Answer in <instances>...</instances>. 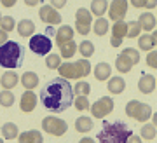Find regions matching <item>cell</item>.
Masks as SVG:
<instances>
[{"instance_id":"cell-49","label":"cell","mask_w":157,"mask_h":143,"mask_svg":"<svg viewBox=\"0 0 157 143\" xmlns=\"http://www.w3.org/2000/svg\"><path fill=\"white\" fill-rule=\"evenodd\" d=\"M152 37H154V42H155V44H157V30H155V32H154V33H152Z\"/></svg>"},{"instance_id":"cell-51","label":"cell","mask_w":157,"mask_h":143,"mask_svg":"<svg viewBox=\"0 0 157 143\" xmlns=\"http://www.w3.org/2000/svg\"><path fill=\"white\" fill-rule=\"evenodd\" d=\"M0 21H2V14H0Z\"/></svg>"},{"instance_id":"cell-2","label":"cell","mask_w":157,"mask_h":143,"mask_svg":"<svg viewBox=\"0 0 157 143\" xmlns=\"http://www.w3.org/2000/svg\"><path fill=\"white\" fill-rule=\"evenodd\" d=\"M131 134H133V131L124 122L103 121V127L98 134V143H128Z\"/></svg>"},{"instance_id":"cell-10","label":"cell","mask_w":157,"mask_h":143,"mask_svg":"<svg viewBox=\"0 0 157 143\" xmlns=\"http://www.w3.org/2000/svg\"><path fill=\"white\" fill-rule=\"evenodd\" d=\"M128 14V0H112L108 6V17L112 21H122Z\"/></svg>"},{"instance_id":"cell-8","label":"cell","mask_w":157,"mask_h":143,"mask_svg":"<svg viewBox=\"0 0 157 143\" xmlns=\"http://www.w3.org/2000/svg\"><path fill=\"white\" fill-rule=\"evenodd\" d=\"M93 14L91 11L84 9V7H80L77 9L75 12V30H77L78 35H87L91 32V26H93Z\"/></svg>"},{"instance_id":"cell-14","label":"cell","mask_w":157,"mask_h":143,"mask_svg":"<svg viewBox=\"0 0 157 143\" xmlns=\"http://www.w3.org/2000/svg\"><path fill=\"white\" fill-rule=\"evenodd\" d=\"M37 101H39V99H37L35 93H32V91H26V93H23V96H21L19 108H21V112H25V114H30V112L35 110Z\"/></svg>"},{"instance_id":"cell-48","label":"cell","mask_w":157,"mask_h":143,"mask_svg":"<svg viewBox=\"0 0 157 143\" xmlns=\"http://www.w3.org/2000/svg\"><path fill=\"white\" fill-rule=\"evenodd\" d=\"M152 124L157 127V112H155V114H152Z\"/></svg>"},{"instance_id":"cell-20","label":"cell","mask_w":157,"mask_h":143,"mask_svg":"<svg viewBox=\"0 0 157 143\" xmlns=\"http://www.w3.org/2000/svg\"><path fill=\"white\" fill-rule=\"evenodd\" d=\"M19 143H44V136L40 134V131H25L19 134Z\"/></svg>"},{"instance_id":"cell-5","label":"cell","mask_w":157,"mask_h":143,"mask_svg":"<svg viewBox=\"0 0 157 143\" xmlns=\"http://www.w3.org/2000/svg\"><path fill=\"white\" fill-rule=\"evenodd\" d=\"M126 115L138 122H147L152 119V106L148 103H141L138 99H131L126 105Z\"/></svg>"},{"instance_id":"cell-11","label":"cell","mask_w":157,"mask_h":143,"mask_svg":"<svg viewBox=\"0 0 157 143\" xmlns=\"http://www.w3.org/2000/svg\"><path fill=\"white\" fill-rule=\"evenodd\" d=\"M128 37V23L126 21H117L112 26V37H110V45L119 47L122 44V40Z\"/></svg>"},{"instance_id":"cell-24","label":"cell","mask_w":157,"mask_h":143,"mask_svg":"<svg viewBox=\"0 0 157 143\" xmlns=\"http://www.w3.org/2000/svg\"><path fill=\"white\" fill-rule=\"evenodd\" d=\"M94 127V121L91 119V117H78L77 121H75V131H78V133H89L91 129Z\"/></svg>"},{"instance_id":"cell-34","label":"cell","mask_w":157,"mask_h":143,"mask_svg":"<svg viewBox=\"0 0 157 143\" xmlns=\"http://www.w3.org/2000/svg\"><path fill=\"white\" fill-rule=\"evenodd\" d=\"M61 65V56L59 54H49L47 56V60H45V66L49 68V70H58Z\"/></svg>"},{"instance_id":"cell-50","label":"cell","mask_w":157,"mask_h":143,"mask_svg":"<svg viewBox=\"0 0 157 143\" xmlns=\"http://www.w3.org/2000/svg\"><path fill=\"white\" fill-rule=\"evenodd\" d=\"M0 143H4V140H2V138H0Z\"/></svg>"},{"instance_id":"cell-40","label":"cell","mask_w":157,"mask_h":143,"mask_svg":"<svg viewBox=\"0 0 157 143\" xmlns=\"http://www.w3.org/2000/svg\"><path fill=\"white\" fill-rule=\"evenodd\" d=\"M51 6L54 9H61V7L67 6V0H51Z\"/></svg>"},{"instance_id":"cell-33","label":"cell","mask_w":157,"mask_h":143,"mask_svg":"<svg viewBox=\"0 0 157 143\" xmlns=\"http://www.w3.org/2000/svg\"><path fill=\"white\" fill-rule=\"evenodd\" d=\"M73 93L77 94V96H89V93H91V86H89V82L78 80V82L75 84V87H73Z\"/></svg>"},{"instance_id":"cell-13","label":"cell","mask_w":157,"mask_h":143,"mask_svg":"<svg viewBox=\"0 0 157 143\" xmlns=\"http://www.w3.org/2000/svg\"><path fill=\"white\" fill-rule=\"evenodd\" d=\"M155 86H157V80L150 73H143L140 77V80H138V91L143 94H152L154 89H155Z\"/></svg>"},{"instance_id":"cell-30","label":"cell","mask_w":157,"mask_h":143,"mask_svg":"<svg viewBox=\"0 0 157 143\" xmlns=\"http://www.w3.org/2000/svg\"><path fill=\"white\" fill-rule=\"evenodd\" d=\"M78 52L82 54V58L89 60L91 56L94 54V44H93V42H89V40L80 42V44H78Z\"/></svg>"},{"instance_id":"cell-46","label":"cell","mask_w":157,"mask_h":143,"mask_svg":"<svg viewBox=\"0 0 157 143\" xmlns=\"http://www.w3.org/2000/svg\"><path fill=\"white\" fill-rule=\"evenodd\" d=\"M25 4L28 7H35L37 4H40V0H25Z\"/></svg>"},{"instance_id":"cell-29","label":"cell","mask_w":157,"mask_h":143,"mask_svg":"<svg viewBox=\"0 0 157 143\" xmlns=\"http://www.w3.org/2000/svg\"><path fill=\"white\" fill-rule=\"evenodd\" d=\"M93 30H94V33L98 35V37H103V35L108 32V19L98 17V19L93 23Z\"/></svg>"},{"instance_id":"cell-16","label":"cell","mask_w":157,"mask_h":143,"mask_svg":"<svg viewBox=\"0 0 157 143\" xmlns=\"http://www.w3.org/2000/svg\"><path fill=\"white\" fill-rule=\"evenodd\" d=\"M21 84L26 91H33L39 86V75L35 72H25L21 75Z\"/></svg>"},{"instance_id":"cell-41","label":"cell","mask_w":157,"mask_h":143,"mask_svg":"<svg viewBox=\"0 0 157 143\" xmlns=\"http://www.w3.org/2000/svg\"><path fill=\"white\" fill-rule=\"evenodd\" d=\"M129 4L136 9H145V0H129Z\"/></svg>"},{"instance_id":"cell-22","label":"cell","mask_w":157,"mask_h":143,"mask_svg":"<svg viewBox=\"0 0 157 143\" xmlns=\"http://www.w3.org/2000/svg\"><path fill=\"white\" fill-rule=\"evenodd\" d=\"M35 32V23L32 19H21L17 23V33L21 37H33Z\"/></svg>"},{"instance_id":"cell-26","label":"cell","mask_w":157,"mask_h":143,"mask_svg":"<svg viewBox=\"0 0 157 143\" xmlns=\"http://www.w3.org/2000/svg\"><path fill=\"white\" fill-rule=\"evenodd\" d=\"M133 66H135V65H133V63H131V61H129L128 58L122 54V52L115 58V68H117L121 73H128V72H131V68H133Z\"/></svg>"},{"instance_id":"cell-39","label":"cell","mask_w":157,"mask_h":143,"mask_svg":"<svg viewBox=\"0 0 157 143\" xmlns=\"http://www.w3.org/2000/svg\"><path fill=\"white\" fill-rule=\"evenodd\" d=\"M147 65L150 68H155L157 70V51H150L148 56H147Z\"/></svg>"},{"instance_id":"cell-23","label":"cell","mask_w":157,"mask_h":143,"mask_svg":"<svg viewBox=\"0 0 157 143\" xmlns=\"http://www.w3.org/2000/svg\"><path fill=\"white\" fill-rule=\"evenodd\" d=\"M108 0H93L91 2V14H94L96 17H103L105 12H108Z\"/></svg>"},{"instance_id":"cell-25","label":"cell","mask_w":157,"mask_h":143,"mask_svg":"<svg viewBox=\"0 0 157 143\" xmlns=\"http://www.w3.org/2000/svg\"><path fill=\"white\" fill-rule=\"evenodd\" d=\"M75 52H78V45L75 44L73 40H70V42H67V44L59 45V56H61V58H65V60L72 58Z\"/></svg>"},{"instance_id":"cell-7","label":"cell","mask_w":157,"mask_h":143,"mask_svg":"<svg viewBox=\"0 0 157 143\" xmlns=\"http://www.w3.org/2000/svg\"><path fill=\"white\" fill-rule=\"evenodd\" d=\"M28 47L32 49V52L39 56H45L49 54V51L52 49V42L47 35L44 33H37L33 37H30V42H28Z\"/></svg>"},{"instance_id":"cell-4","label":"cell","mask_w":157,"mask_h":143,"mask_svg":"<svg viewBox=\"0 0 157 143\" xmlns=\"http://www.w3.org/2000/svg\"><path fill=\"white\" fill-rule=\"evenodd\" d=\"M58 72H59V77L67 79V80L68 79H84L91 73V63L86 58L75 63H61Z\"/></svg>"},{"instance_id":"cell-18","label":"cell","mask_w":157,"mask_h":143,"mask_svg":"<svg viewBox=\"0 0 157 143\" xmlns=\"http://www.w3.org/2000/svg\"><path fill=\"white\" fill-rule=\"evenodd\" d=\"M17 79H21V77H17L16 72L9 70V72H6V73L0 77V84H2V87L4 89H9V91H11L12 87H16L17 86Z\"/></svg>"},{"instance_id":"cell-37","label":"cell","mask_w":157,"mask_h":143,"mask_svg":"<svg viewBox=\"0 0 157 143\" xmlns=\"http://www.w3.org/2000/svg\"><path fill=\"white\" fill-rule=\"evenodd\" d=\"M0 28L4 30V32H12L14 28H16V21H14V17L12 16H4L2 17V21H0Z\"/></svg>"},{"instance_id":"cell-32","label":"cell","mask_w":157,"mask_h":143,"mask_svg":"<svg viewBox=\"0 0 157 143\" xmlns=\"http://www.w3.org/2000/svg\"><path fill=\"white\" fill-rule=\"evenodd\" d=\"M141 35V25L138 21L128 23V39H138Z\"/></svg>"},{"instance_id":"cell-42","label":"cell","mask_w":157,"mask_h":143,"mask_svg":"<svg viewBox=\"0 0 157 143\" xmlns=\"http://www.w3.org/2000/svg\"><path fill=\"white\" fill-rule=\"evenodd\" d=\"M6 42H9V35H7V32H4L0 28V45H4Z\"/></svg>"},{"instance_id":"cell-36","label":"cell","mask_w":157,"mask_h":143,"mask_svg":"<svg viewBox=\"0 0 157 143\" xmlns=\"http://www.w3.org/2000/svg\"><path fill=\"white\" fill-rule=\"evenodd\" d=\"M122 54L126 56L133 65H136V63L140 61V51H136L135 47H126V49L122 51Z\"/></svg>"},{"instance_id":"cell-47","label":"cell","mask_w":157,"mask_h":143,"mask_svg":"<svg viewBox=\"0 0 157 143\" xmlns=\"http://www.w3.org/2000/svg\"><path fill=\"white\" fill-rule=\"evenodd\" d=\"M78 143H96V141L93 140V138H82V140H80Z\"/></svg>"},{"instance_id":"cell-19","label":"cell","mask_w":157,"mask_h":143,"mask_svg":"<svg viewBox=\"0 0 157 143\" xmlns=\"http://www.w3.org/2000/svg\"><path fill=\"white\" fill-rule=\"evenodd\" d=\"M107 89H108V93H112V94H122L124 89H126V82H124L122 77H112V79H108Z\"/></svg>"},{"instance_id":"cell-27","label":"cell","mask_w":157,"mask_h":143,"mask_svg":"<svg viewBox=\"0 0 157 143\" xmlns=\"http://www.w3.org/2000/svg\"><path fill=\"white\" fill-rule=\"evenodd\" d=\"M154 45H155V42H154V37H152V35L143 33V35L138 37V47H140L141 51H148V52H150V51L154 49Z\"/></svg>"},{"instance_id":"cell-35","label":"cell","mask_w":157,"mask_h":143,"mask_svg":"<svg viewBox=\"0 0 157 143\" xmlns=\"http://www.w3.org/2000/svg\"><path fill=\"white\" fill-rule=\"evenodd\" d=\"M155 126L154 124H143L141 126V138L143 140H154L155 138Z\"/></svg>"},{"instance_id":"cell-21","label":"cell","mask_w":157,"mask_h":143,"mask_svg":"<svg viewBox=\"0 0 157 143\" xmlns=\"http://www.w3.org/2000/svg\"><path fill=\"white\" fill-rule=\"evenodd\" d=\"M138 23L141 25V30L143 32H152L155 30V16L152 12H143L140 17H138Z\"/></svg>"},{"instance_id":"cell-44","label":"cell","mask_w":157,"mask_h":143,"mask_svg":"<svg viewBox=\"0 0 157 143\" xmlns=\"http://www.w3.org/2000/svg\"><path fill=\"white\" fill-rule=\"evenodd\" d=\"M157 0H145V9H155Z\"/></svg>"},{"instance_id":"cell-45","label":"cell","mask_w":157,"mask_h":143,"mask_svg":"<svg viewBox=\"0 0 157 143\" xmlns=\"http://www.w3.org/2000/svg\"><path fill=\"white\" fill-rule=\"evenodd\" d=\"M128 143H141V136H138V134H131L128 140Z\"/></svg>"},{"instance_id":"cell-43","label":"cell","mask_w":157,"mask_h":143,"mask_svg":"<svg viewBox=\"0 0 157 143\" xmlns=\"http://www.w3.org/2000/svg\"><path fill=\"white\" fill-rule=\"evenodd\" d=\"M0 2H2V6H4V7L11 9V7L16 6V2H17V0H0Z\"/></svg>"},{"instance_id":"cell-12","label":"cell","mask_w":157,"mask_h":143,"mask_svg":"<svg viewBox=\"0 0 157 143\" xmlns=\"http://www.w3.org/2000/svg\"><path fill=\"white\" fill-rule=\"evenodd\" d=\"M39 16L44 23H49V25H59L61 23V14L52 6H42L39 9Z\"/></svg>"},{"instance_id":"cell-31","label":"cell","mask_w":157,"mask_h":143,"mask_svg":"<svg viewBox=\"0 0 157 143\" xmlns=\"http://www.w3.org/2000/svg\"><path fill=\"white\" fill-rule=\"evenodd\" d=\"M14 101H16V98H14V94H12L9 89H4V91L0 93V105H2L4 108L12 106V105H14Z\"/></svg>"},{"instance_id":"cell-38","label":"cell","mask_w":157,"mask_h":143,"mask_svg":"<svg viewBox=\"0 0 157 143\" xmlns=\"http://www.w3.org/2000/svg\"><path fill=\"white\" fill-rule=\"evenodd\" d=\"M73 105H75V108L78 112H84L87 108H91V103H89V99H87V96H77L75 101H73Z\"/></svg>"},{"instance_id":"cell-1","label":"cell","mask_w":157,"mask_h":143,"mask_svg":"<svg viewBox=\"0 0 157 143\" xmlns=\"http://www.w3.org/2000/svg\"><path fill=\"white\" fill-rule=\"evenodd\" d=\"M40 101L47 110L59 114L65 112L73 103V87L67 79L58 77L45 84V87L40 93Z\"/></svg>"},{"instance_id":"cell-6","label":"cell","mask_w":157,"mask_h":143,"mask_svg":"<svg viewBox=\"0 0 157 143\" xmlns=\"http://www.w3.org/2000/svg\"><path fill=\"white\" fill-rule=\"evenodd\" d=\"M42 129L51 136H63L68 131V124L67 121H63L59 117L54 115H47L42 119Z\"/></svg>"},{"instance_id":"cell-17","label":"cell","mask_w":157,"mask_h":143,"mask_svg":"<svg viewBox=\"0 0 157 143\" xmlns=\"http://www.w3.org/2000/svg\"><path fill=\"white\" fill-rule=\"evenodd\" d=\"M70 40H73V28L68 26V25L59 26V30L56 32V42H58V45L67 44V42H70Z\"/></svg>"},{"instance_id":"cell-9","label":"cell","mask_w":157,"mask_h":143,"mask_svg":"<svg viewBox=\"0 0 157 143\" xmlns=\"http://www.w3.org/2000/svg\"><path fill=\"white\" fill-rule=\"evenodd\" d=\"M89 110H91V115L94 119H105L113 110V99L110 96H103V98L96 99L94 103L91 105Z\"/></svg>"},{"instance_id":"cell-15","label":"cell","mask_w":157,"mask_h":143,"mask_svg":"<svg viewBox=\"0 0 157 143\" xmlns=\"http://www.w3.org/2000/svg\"><path fill=\"white\" fill-rule=\"evenodd\" d=\"M94 79L96 80H100V82H103V80H108L110 79V75H112V66L108 65V63H98V65L94 66Z\"/></svg>"},{"instance_id":"cell-3","label":"cell","mask_w":157,"mask_h":143,"mask_svg":"<svg viewBox=\"0 0 157 143\" xmlns=\"http://www.w3.org/2000/svg\"><path fill=\"white\" fill-rule=\"evenodd\" d=\"M23 58H25V51L17 42H6L4 45H0V66L2 68H17L21 66Z\"/></svg>"},{"instance_id":"cell-28","label":"cell","mask_w":157,"mask_h":143,"mask_svg":"<svg viewBox=\"0 0 157 143\" xmlns=\"http://www.w3.org/2000/svg\"><path fill=\"white\" fill-rule=\"evenodd\" d=\"M2 134H4V140H16L17 138V126L14 122H6L2 126Z\"/></svg>"}]
</instances>
